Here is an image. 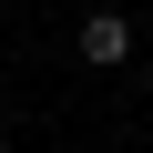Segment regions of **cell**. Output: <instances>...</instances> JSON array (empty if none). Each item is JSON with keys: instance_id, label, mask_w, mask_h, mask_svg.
<instances>
[{"instance_id": "5b68a950", "label": "cell", "mask_w": 153, "mask_h": 153, "mask_svg": "<svg viewBox=\"0 0 153 153\" xmlns=\"http://www.w3.org/2000/svg\"><path fill=\"white\" fill-rule=\"evenodd\" d=\"M143 92H153V61H143Z\"/></svg>"}, {"instance_id": "7a4b0ae2", "label": "cell", "mask_w": 153, "mask_h": 153, "mask_svg": "<svg viewBox=\"0 0 153 153\" xmlns=\"http://www.w3.org/2000/svg\"><path fill=\"white\" fill-rule=\"evenodd\" d=\"M0 133H10V82H0Z\"/></svg>"}, {"instance_id": "6da1fadb", "label": "cell", "mask_w": 153, "mask_h": 153, "mask_svg": "<svg viewBox=\"0 0 153 153\" xmlns=\"http://www.w3.org/2000/svg\"><path fill=\"white\" fill-rule=\"evenodd\" d=\"M71 51H82L92 71H123V61H133V21H123V0H102V10L71 31Z\"/></svg>"}, {"instance_id": "3957f363", "label": "cell", "mask_w": 153, "mask_h": 153, "mask_svg": "<svg viewBox=\"0 0 153 153\" xmlns=\"http://www.w3.org/2000/svg\"><path fill=\"white\" fill-rule=\"evenodd\" d=\"M0 153H21V143H10V133H0Z\"/></svg>"}, {"instance_id": "277c9868", "label": "cell", "mask_w": 153, "mask_h": 153, "mask_svg": "<svg viewBox=\"0 0 153 153\" xmlns=\"http://www.w3.org/2000/svg\"><path fill=\"white\" fill-rule=\"evenodd\" d=\"M143 31H153V0H143Z\"/></svg>"}]
</instances>
